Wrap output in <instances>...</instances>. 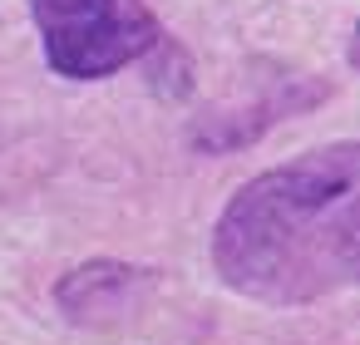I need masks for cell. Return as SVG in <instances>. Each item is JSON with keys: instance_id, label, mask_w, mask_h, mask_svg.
Returning a JSON list of instances; mask_svg holds the SVG:
<instances>
[{"instance_id": "6da1fadb", "label": "cell", "mask_w": 360, "mask_h": 345, "mask_svg": "<svg viewBox=\"0 0 360 345\" xmlns=\"http://www.w3.org/2000/svg\"><path fill=\"white\" fill-rule=\"evenodd\" d=\"M222 286L266 306H311L360 271V148L350 138L242 183L212 232Z\"/></svg>"}, {"instance_id": "7a4b0ae2", "label": "cell", "mask_w": 360, "mask_h": 345, "mask_svg": "<svg viewBox=\"0 0 360 345\" xmlns=\"http://www.w3.org/2000/svg\"><path fill=\"white\" fill-rule=\"evenodd\" d=\"M30 15L45 65L65 79H109L163 40L143 0H30Z\"/></svg>"}, {"instance_id": "3957f363", "label": "cell", "mask_w": 360, "mask_h": 345, "mask_svg": "<svg viewBox=\"0 0 360 345\" xmlns=\"http://www.w3.org/2000/svg\"><path fill=\"white\" fill-rule=\"evenodd\" d=\"M143 281H148V276H143L139 266H124V261H89V266H75V271L60 281L55 301H60V311H65L70 320L99 325V320L124 315V306L139 301Z\"/></svg>"}]
</instances>
